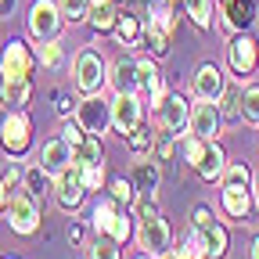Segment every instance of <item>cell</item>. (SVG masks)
<instances>
[{
	"instance_id": "obj_1",
	"label": "cell",
	"mask_w": 259,
	"mask_h": 259,
	"mask_svg": "<svg viewBox=\"0 0 259 259\" xmlns=\"http://www.w3.org/2000/svg\"><path fill=\"white\" fill-rule=\"evenodd\" d=\"M8 223H11V231L15 234H32L40 227V205H36V194H29V191H8Z\"/></svg>"
},
{
	"instance_id": "obj_2",
	"label": "cell",
	"mask_w": 259,
	"mask_h": 259,
	"mask_svg": "<svg viewBox=\"0 0 259 259\" xmlns=\"http://www.w3.org/2000/svg\"><path fill=\"white\" fill-rule=\"evenodd\" d=\"M72 76H76V90L79 94H97L105 87V58L97 51H79L76 65H72Z\"/></svg>"
},
{
	"instance_id": "obj_3",
	"label": "cell",
	"mask_w": 259,
	"mask_h": 259,
	"mask_svg": "<svg viewBox=\"0 0 259 259\" xmlns=\"http://www.w3.org/2000/svg\"><path fill=\"white\" fill-rule=\"evenodd\" d=\"M58 205L65 209V212H72V209H79V202L87 198V184H83V169L76 166V162H69L61 173H58Z\"/></svg>"
},
{
	"instance_id": "obj_4",
	"label": "cell",
	"mask_w": 259,
	"mask_h": 259,
	"mask_svg": "<svg viewBox=\"0 0 259 259\" xmlns=\"http://www.w3.org/2000/svg\"><path fill=\"white\" fill-rule=\"evenodd\" d=\"M58 29H61V8L54 0H36L32 11H29V32L47 44V40L58 36Z\"/></svg>"
},
{
	"instance_id": "obj_5",
	"label": "cell",
	"mask_w": 259,
	"mask_h": 259,
	"mask_svg": "<svg viewBox=\"0 0 259 259\" xmlns=\"http://www.w3.org/2000/svg\"><path fill=\"white\" fill-rule=\"evenodd\" d=\"M0 144H4L8 155H25L29 144H32V126L22 112H11L4 119V126H0Z\"/></svg>"
},
{
	"instance_id": "obj_6",
	"label": "cell",
	"mask_w": 259,
	"mask_h": 259,
	"mask_svg": "<svg viewBox=\"0 0 259 259\" xmlns=\"http://www.w3.org/2000/svg\"><path fill=\"white\" fill-rule=\"evenodd\" d=\"M32 65H36V58L29 54V47L22 40H11L4 47V54H0V76L4 79H29Z\"/></svg>"
},
{
	"instance_id": "obj_7",
	"label": "cell",
	"mask_w": 259,
	"mask_h": 259,
	"mask_svg": "<svg viewBox=\"0 0 259 259\" xmlns=\"http://www.w3.org/2000/svg\"><path fill=\"white\" fill-rule=\"evenodd\" d=\"M169 241H173V231H169V223L162 220L158 212L148 216V220H141V248L148 255H162L169 248Z\"/></svg>"
},
{
	"instance_id": "obj_8",
	"label": "cell",
	"mask_w": 259,
	"mask_h": 259,
	"mask_svg": "<svg viewBox=\"0 0 259 259\" xmlns=\"http://www.w3.org/2000/svg\"><path fill=\"white\" fill-rule=\"evenodd\" d=\"M79 126L87 134H105L112 126V105L101 101L97 94H87V101L79 105Z\"/></svg>"
},
{
	"instance_id": "obj_9",
	"label": "cell",
	"mask_w": 259,
	"mask_h": 259,
	"mask_svg": "<svg viewBox=\"0 0 259 259\" xmlns=\"http://www.w3.org/2000/svg\"><path fill=\"white\" fill-rule=\"evenodd\" d=\"M220 105L216 101H205V97H202V105H194L191 108V134L194 137H202V141H212L216 134H220Z\"/></svg>"
},
{
	"instance_id": "obj_10",
	"label": "cell",
	"mask_w": 259,
	"mask_h": 259,
	"mask_svg": "<svg viewBox=\"0 0 259 259\" xmlns=\"http://www.w3.org/2000/svg\"><path fill=\"white\" fill-rule=\"evenodd\" d=\"M112 126L119 130V134H126V137L141 126V101L134 94H119L112 101Z\"/></svg>"
},
{
	"instance_id": "obj_11",
	"label": "cell",
	"mask_w": 259,
	"mask_h": 259,
	"mask_svg": "<svg viewBox=\"0 0 259 259\" xmlns=\"http://www.w3.org/2000/svg\"><path fill=\"white\" fill-rule=\"evenodd\" d=\"M187 119H191L187 97H180V94H166V97L158 101V122H162V130L177 134V130H184V126H187Z\"/></svg>"
},
{
	"instance_id": "obj_12",
	"label": "cell",
	"mask_w": 259,
	"mask_h": 259,
	"mask_svg": "<svg viewBox=\"0 0 259 259\" xmlns=\"http://www.w3.org/2000/svg\"><path fill=\"white\" fill-rule=\"evenodd\" d=\"M194 238H198V245H202V252L209 255V259H223L227 255V231L209 216L205 223H198L194 227Z\"/></svg>"
},
{
	"instance_id": "obj_13",
	"label": "cell",
	"mask_w": 259,
	"mask_h": 259,
	"mask_svg": "<svg viewBox=\"0 0 259 259\" xmlns=\"http://www.w3.org/2000/svg\"><path fill=\"white\" fill-rule=\"evenodd\" d=\"M255 61H259V51H255V40L245 36V32H238V36L231 40V69L238 76H248L255 69Z\"/></svg>"
},
{
	"instance_id": "obj_14",
	"label": "cell",
	"mask_w": 259,
	"mask_h": 259,
	"mask_svg": "<svg viewBox=\"0 0 259 259\" xmlns=\"http://www.w3.org/2000/svg\"><path fill=\"white\" fill-rule=\"evenodd\" d=\"M137 87L148 94V101L158 108V101H162V97H166V94H162V76H158V65L151 61V58H141L137 61Z\"/></svg>"
},
{
	"instance_id": "obj_15",
	"label": "cell",
	"mask_w": 259,
	"mask_h": 259,
	"mask_svg": "<svg viewBox=\"0 0 259 259\" xmlns=\"http://www.w3.org/2000/svg\"><path fill=\"white\" fill-rule=\"evenodd\" d=\"M223 25L231 32H245V25L255 18V4L252 0H223Z\"/></svg>"
},
{
	"instance_id": "obj_16",
	"label": "cell",
	"mask_w": 259,
	"mask_h": 259,
	"mask_svg": "<svg viewBox=\"0 0 259 259\" xmlns=\"http://www.w3.org/2000/svg\"><path fill=\"white\" fill-rule=\"evenodd\" d=\"M69 162H72V151H69V144H65L61 137L51 141V144H44V151H40V169H44L47 177H58Z\"/></svg>"
},
{
	"instance_id": "obj_17",
	"label": "cell",
	"mask_w": 259,
	"mask_h": 259,
	"mask_svg": "<svg viewBox=\"0 0 259 259\" xmlns=\"http://www.w3.org/2000/svg\"><path fill=\"white\" fill-rule=\"evenodd\" d=\"M194 94L205 97V101H216V97L223 94V72L216 69V65H202V69L194 72Z\"/></svg>"
},
{
	"instance_id": "obj_18",
	"label": "cell",
	"mask_w": 259,
	"mask_h": 259,
	"mask_svg": "<svg viewBox=\"0 0 259 259\" xmlns=\"http://www.w3.org/2000/svg\"><path fill=\"white\" fill-rule=\"evenodd\" d=\"M223 151L216 148V144H209L205 141V148H202V158L194 162V173H198L202 180H216V177H223Z\"/></svg>"
},
{
	"instance_id": "obj_19",
	"label": "cell",
	"mask_w": 259,
	"mask_h": 259,
	"mask_svg": "<svg viewBox=\"0 0 259 259\" xmlns=\"http://www.w3.org/2000/svg\"><path fill=\"white\" fill-rule=\"evenodd\" d=\"M248 209H252V198L245 187H223V212L234 216V220H248Z\"/></svg>"
},
{
	"instance_id": "obj_20",
	"label": "cell",
	"mask_w": 259,
	"mask_h": 259,
	"mask_svg": "<svg viewBox=\"0 0 259 259\" xmlns=\"http://www.w3.org/2000/svg\"><path fill=\"white\" fill-rule=\"evenodd\" d=\"M112 87H115V94H134L137 90V61L119 58L115 72H112Z\"/></svg>"
},
{
	"instance_id": "obj_21",
	"label": "cell",
	"mask_w": 259,
	"mask_h": 259,
	"mask_svg": "<svg viewBox=\"0 0 259 259\" xmlns=\"http://www.w3.org/2000/svg\"><path fill=\"white\" fill-rule=\"evenodd\" d=\"M72 151V162L76 166H94V162H101V137L97 134H87L79 144H72L69 148Z\"/></svg>"
},
{
	"instance_id": "obj_22",
	"label": "cell",
	"mask_w": 259,
	"mask_h": 259,
	"mask_svg": "<svg viewBox=\"0 0 259 259\" xmlns=\"http://www.w3.org/2000/svg\"><path fill=\"white\" fill-rule=\"evenodd\" d=\"M0 97H4V105L22 108V105H29V97H32V83L29 79H4V83H0Z\"/></svg>"
},
{
	"instance_id": "obj_23",
	"label": "cell",
	"mask_w": 259,
	"mask_h": 259,
	"mask_svg": "<svg viewBox=\"0 0 259 259\" xmlns=\"http://www.w3.org/2000/svg\"><path fill=\"white\" fill-rule=\"evenodd\" d=\"M90 25L97 29V32H112L115 29V4H112V0H97V4H90Z\"/></svg>"
},
{
	"instance_id": "obj_24",
	"label": "cell",
	"mask_w": 259,
	"mask_h": 259,
	"mask_svg": "<svg viewBox=\"0 0 259 259\" xmlns=\"http://www.w3.org/2000/svg\"><path fill=\"white\" fill-rule=\"evenodd\" d=\"M112 32H115V40H119L122 47H130V44H141V36H144V32H141V22H137L134 15H119Z\"/></svg>"
},
{
	"instance_id": "obj_25",
	"label": "cell",
	"mask_w": 259,
	"mask_h": 259,
	"mask_svg": "<svg viewBox=\"0 0 259 259\" xmlns=\"http://www.w3.org/2000/svg\"><path fill=\"white\" fill-rule=\"evenodd\" d=\"M134 187L137 191H155L158 187V162H141L134 169Z\"/></svg>"
},
{
	"instance_id": "obj_26",
	"label": "cell",
	"mask_w": 259,
	"mask_h": 259,
	"mask_svg": "<svg viewBox=\"0 0 259 259\" xmlns=\"http://www.w3.org/2000/svg\"><path fill=\"white\" fill-rule=\"evenodd\" d=\"M184 8H187V18H194L198 29H209V22H212V0H184Z\"/></svg>"
},
{
	"instance_id": "obj_27",
	"label": "cell",
	"mask_w": 259,
	"mask_h": 259,
	"mask_svg": "<svg viewBox=\"0 0 259 259\" xmlns=\"http://www.w3.org/2000/svg\"><path fill=\"white\" fill-rule=\"evenodd\" d=\"M151 29H158V32H173V25H177V15H173V8L162 0V4H155L151 8V22H148Z\"/></svg>"
},
{
	"instance_id": "obj_28",
	"label": "cell",
	"mask_w": 259,
	"mask_h": 259,
	"mask_svg": "<svg viewBox=\"0 0 259 259\" xmlns=\"http://www.w3.org/2000/svg\"><path fill=\"white\" fill-rule=\"evenodd\" d=\"M90 4H94V0H58L61 18H69V22H83L90 15Z\"/></svg>"
},
{
	"instance_id": "obj_29",
	"label": "cell",
	"mask_w": 259,
	"mask_h": 259,
	"mask_svg": "<svg viewBox=\"0 0 259 259\" xmlns=\"http://www.w3.org/2000/svg\"><path fill=\"white\" fill-rule=\"evenodd\" d=\"M241 119L245 122H259V87H248L241 94Z\"/></svg>"
},
{
	"instance_id": "obj_30",
	"label": "cell",
	"mask_w": 259,
	"mask_h": 259,
	"mask_svg": "<svg viewBox=\"0 0 259 259\" xmlns=\"http://www.w3.org/2000/svg\"><path fill=\"white\" fill-rule=\"evenodd\" d=\"M245 184H248V166H245V162L223 166V187H245Z\"/></svg>"
},
{
	"instance_id": "obj_31",
	"label": "cell",
	"mask_w": 259,
	"mask_h": 259,
	"mask_svg": "<svg viewBox=\"0 0 259 259\" xmlns=\"http://www.w3.org/2000/svg\"><path fill=\"white\" fill-rule=\"evenodd\" d=\"M112 220H115V205H112V202H97V209H94V231L108 234Z\"/></svg>"
},
{
	"instance_id": "obj_32",
	"label": "cell",
	"mask_w": 259,
	"mask_h": 259,
	"mask_svg": "<svg viewBox=\"0 0 259 259\" xmlns=\"http://www.w3.org/2000/svg\"><path fill=\"white\" fill-rule=\"evenodd\" d=\"M90 259H122V252H119V241H112V238H101V241H94V245H90Z\"/></svg>"
},
{
	"instance_id": "obj_33",
	"label": "cell",
	"mask_w": 259,
	"mask_h": 259,
	"mask_svg": "<svg viewBox=\"0 0 259 259\" xmlns=\"http://www.w3.org/2000/svg\"><path fill=\"white\" fill-rule=\"evenodd\" d=\"M220 97H223L220 115H227V119H241V94H238V90H223Z\"/></svg>"
},
{
	"instance_id": "obj_34",
	"label": "cell",
	"mask_w": 259,
	"mask_h": 259,
	"mask_svg": "<svg viewBox=\"0 0 259 259\" xmlns=\"http://www.w3.org/2000/svg\"><path fill=\"white\" fill-rule=\"evenodd\" d=\"M151 144H155V137H151V130H148V126H137L134 134H130V148H134L137 155H148Z\"/></svg>"
},
{
	"instance_id": "obj_35",
	"label": "cell",
	"mask_w": 259,
	"mask_h": 259,
	"mask_svg": "<svg viewBox=\"0 0 259 259\" xmlns=\"http://www.w3.org/2000/svg\"><path fill=\"white\" fill-rule=\"evenodd\" d=\"M130 231H134V223H130V216H122V212H115V220H112V227H108V238L122 245V241L130 238Z\"/></svg>"
},
{
	"instance_id": "obj_36",
	"label": "cell",
	"mask_w": 259,
	"mask_h": 259,
	"mask_svg": "<svg viewBox=\"0 0 259 259\" xmlns=\"http://www.w3.org/2000/svg\"><path fill=\"white\" fill-rule=\"evenodd\" d=\"M112 194H115V202H122V205H134V198H137V187H134V180H112Z\"/></svg>"
},
{
	"instance_id": "obj_37",
	"label": "cell",
	"mask_w": 259,
	"mask_h": 259,
	"mask_svg": "<svg viewBox=\"0 0 259 259\" xmlns=\"http://www.w3.org/2000/svg\"><path fill=\"white\" fill-rule=\"evenodd\" d=\"M25 184H29V194H36V198H40V194H44V187H47V173L36 166V169H29L25 173Z\"/></svg>"
},
{
	"instance_id": "obj_38",
	"label": "cell",
	"mask_w": 259,
	"mask_h": 259,
	"mask_svg": "<svg viewBox=\"0 0 259 259\" xmlns=\"http://www.w3.org/2000/svg\"><path fill=\"white\" fill-rule=\"evenodd\" d=\"M83 137H87V130L79 126V119H76V122H65V126H61V141L69 144V148H72V144H79Z\"/></svg>"
},
{
	"instance_id": "obj_39",
	"label": "cell",
	"mask_w": 259,
	"mask_h": 259,
	"mask_svg": "<svg viewBox=\"0 0 259 259\" xmlns=\"http://www.w3.org/2000/svg\"><path fill=\"white\" fill-rule=\"evenodd\" d=\"M40 58H44V65H47V69H54V65L61 61V47H58L54 40H47V44H44V51H40Z\"/></svg>"
},
{
	"instance_id": "obj_40",
	"label": "cell",
	"mask_w": 259,
	"mask_h": 259,
	"mask_svg": "<svg viewBox=\"0 0 259 259\" xmlns=\"http://www.w3.org/2000/svg\"><path fill=\"white\" fill-rule=\"evenodd\" d=\"M158 259H194V252H191V245L184 241V248H166Z\"/></svg>"
},
{
	"instance_id": "obj_41",
	"label": "cell",
	"mask_w": 259,
	"mask_h": 259,
	"mask_svg": "<svg viewBox=\"0 0 259 259\" xmlns=\"http://www.w3.org/2000/svg\"><path fill=\"white\" fill-rule=\"evenodd\" d=\"M54 101H58V112H61V115H69V112H72V101H69V94H58Z\"/></svg>"
},
{
	"instance_id": "obj_42",
	"label": "cell",
	"mask_w": 259,
	"mask_h": 259,
	"mask_svg": "<svg viewBox=\"0 0 259 259\" xmlns=\"http://www.w3.org/2000/svg\"><path fill=\"white\" fill-rule=\"evenodd\" d=\"M15 11V0H0V18H8Z\"/></svg>"
},
{
	"instance_id": "obj_43",
	"label": "cell",
	"mask_w": 259,
	"mask_h": 259,
	"mask_svg": "<svg viewBox=\"0 0 259 259\" xmlns=\"http://www.w3.org/2000/svg\"><path fill=\"white\" fill-rule=\"evenodd\" d=\"M79 238H83V227L72 223V227H69V241H79Z\"/></svg>"
},
{
	"instance_id": "obj_44",
	"label": "cell",
	"mask_w": 259,
	"mask_h": 259,
	"mask_svg": "<svg viewBox=\"0 0 259 259\" xmlns=\"http://www.w3.org/2000/svg\"><path fill=\"white\" fill-rule=\"evenodd\" d=\"M4 202H8V184H0V209H4Z\"/></svg>"
},
{
	"instance_id": "obj_45",
	"label": "cell",
	"mask_w": 259,
	"mask_h": 259,
	"mask_svg": "<svg viewBox=\"0 0 259 259\" xmlns=\"http://www.w3.org/2000/svg\"><path fill=\"white\" fill-rule=\"evenodd\" d=\"M252 259H259V238H255V245H252Z\"/></svg>"
},
{
	"instance_id": "obj_46",
	"label": "cell",
	"mask_w": 259,
	"mask_h": 259,
	"mask_svg": "<svg viewBox=\"0 0 259 259\" xmlns=\"http://www.w3.org/2000/svg\"><path fill=\"white\" fill-rule=\"evenodd\" d=\"M255 202H259V177H255Z\"/></svg>"
},
{
	"instance_id": "obj_47",
	"label": "cell",
	"mask_w": 259,
	"mask_h": 259,
	"mask_svg": "<svg viewBox=\"0 0 259 259\" xmlns=\"http://www.w3.org/2000/svg\"><path fill=\"white\" fill-rule=\"evenodd\" d=\"M137 259H151V255H137Z\"/></svg>"
},
{
	"instance_id": "obj_48",
	"label": "cell",
	"mask_w": 259,
	"mask_h": 259,
	"mask_svg": "<svg viewBox=\"0 0 259 259\" xmlns=\"http://www.w3.org/2000/svg\"><path fill=\"white\" fill-rule=\"evenodd\" d=\"M220 4H223V0H220Z\"/></svg>"
}]
</instances>
